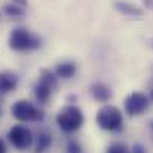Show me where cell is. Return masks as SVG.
<instances>
[{"label":"cell","mask_w":153,"mask_h":153,"mask_svg":"<svg viewBox=\"0 0 153 153\" xmlns=\"http://www.w3.org/2000/svg\"><path fill=\"white\" fill-rule=\"evenodd\" d=\"M0 153H6V146L1 140H0Z\"/></svg>","instance_id":"cell-19"},{"label":"cell","mask_w":153,"mask_h":153,"mask_svg":"<svg viewBox=\"0 0 153 153\" xmlns=\"http://www.w3.org/2000/svg\"><path fill=\"white\" fill-rule=\"evenodd\" d=\"M10 144L18 150H25L33 144V134L24 125H13L7 134Z\"/></svg>","instance_id":"cell-6"},{"label":"cell","mask_w":153,"mask_h":153,"mask_svg":"<svg viewBox=\"0 0 153 153\" xmlns=\"http://www.w3.org/2000/svg\"><path fill=\"white\" fill-rule=\"evenodd\" d=\"M149 108V98L143 92H132L125 100V111L129 116H140Z\"/></svg>","instance_id":"cell-7"},{"label":"cell","mask_w":153,"mask_h":153,"mask_svg":"<svg viewBox=\"0 0 153 153\" xmlns=\"http://www.w3.org/2000/svg\"><path fill=\"white\" fill-rule=\"evenodd\" d=\"M4 12H6V15H9V16H15V18H19V16H24V9H22V6H19V4H6L4 6Z\"/></svg>","instance_id":"cell-13"},{"label":"cell","mask_w":153,"mask_h":153,"mask_svg":"<svg viewBox=\"0 0 153 153\" xmlns=\"http://www.w3.org/2000/svg\"><path fill=\"white\" fill-rule=\"evenodd\" d=\"M150 98H152V101H153V88H152V91H150Z\"/></svg>","instance_id":"cell-20"},{"label":"cell","mask_w":153,"mask_h":153,"mask_svg":"<svg viewBox=\"0 0 153 153\" xmlns=\"http://www.w3.org/2000/svg\"><path fill=\"white\" fill-rule=\"evenodd\" d=\"M52 144V137L46 132H40L36 138V147L34 152L36 153H43L45 150H48Z\"/></svg>","instance_id":"cell-12"},{"label":"cell","mask_w":153,"mask_h":153,"mask_svg":"<svg viewBox=\"0 0 153 153\" xmlns=\"http://www.w3.org/2000/svg\"><path fill=\"white\" fill-rule=\"evenodd\" d=\"M55 88H56V77H55V74L52 71H49V70H42L39 82L34 86L36 100L39 102H42V104H45L49 100L52 91Z\"/></svg>","instance_id":"cell-5"},{"label":"cell","mask_w":153,"mask_h":153,"mask_svg":"<svg viewBox=\"0 0 153 153\" xmlns=\"http://www.w3.org/2000/svg\"><path fill=\"white\" fill-rule=\"evenodd\" d=\"M12 1H13L15 4H19V6H22V7H24V6H27V0H12Z\"/></svg>","instance_id":"cell-17"},{"label":"cell","mask_w":153,"mask_h":153,"mask_svg":"<svg viewBox=\"0 0 153 153\" xmlns=\"http://www.w3.org/2000/svg\"><path fill=\"white\" fill-rule=\"evenodd\" d=\"M131 153H147V150H146V147L143 144H134Z\"/></svg>","instance_id":"cell-16"},{"label":"cell","mask_w":153,"mask_h":153,"mask_svg":"<svg viewBox=\"0 0 153 153\" xmlns=\"http://www.w3.org/2000/svg\"><path fill=\"white\" fill-rule=\"evenodd\" d=\"M150 129H152V132H153V120L150 122Z\"/></svg>","instance_id":"cell-21"},{"label":"cell","mask_w":153,"mask_h":153,"mask_svg":"<svg viewBox=\"0 0 153 153\" xmlns=\"http://www.w3.org/2000/svg\"><path fill=\"white\" fill-rule=\"evenodd\" d=\"M56 123L65 134L76 132L83 125V113L76 105H65L56 114Z\"/></svg>","instance_id":"cell-1"},{"label":"cell","mask_w":153,"mask_h":153,"mask_svg":"<svg viewBox=\"0 0 153 153\" xmlns=\"http://www.w3.org/2000/svg\"><path fill=\"white\" fill-rule=\"evenodd\" d=\"M114 7L119 12H122L125 15H129V16H141L143 15V10L141 9H138L137 6H134V4H131L128 1H116L114 3Z\"/></svg>","instance_id":"cell-11"},{"label":"cell","mask_w":153,"mask_h":153,"mask_svg":"<svg viewBox=\"0 0 153 153\" xmlns=\"http://www.w3.org/2000/svg\"><path fill=\"white\" fill-rule=\"evenodd\" d=\"M9 46L16 52H25L37 49L40 46V39L31 34L27 28H15L9 36Z\"/></svg>","instance_id":"cell-3"},{"label":"cell","mask_w":153,"mask_h":153,"mask_svg":"<svg viewBox=\"0 0 153 153\" xmlns=\"http://www.w3.org/2000/svg\"><path fill=\"white\" fill-rule=\"evenodd\" d=\"M144 4H146V7L153 10V0H144Z\"/></svg>","instance_id":"cell-18"},{"label":"cell","mask_w":153,"mask_h":153,"mask_svg":"<svg viewBox=\"0 0 153 153\" xmlns=\"http://www.w3.org/2000/svg\"><path fill=\"white\" fill-rule=\"evenodd\" d=\"M67 153H82V146L77 140H70L67 144Z\"/></svg>","instance_id":"cell-15"},{"label":"cell","mask_w":153,"mask_h":153,"mask_svg":"<svg viewBox=\"0 0 153 153\" xmlns=\"http://www.w3.org/2000/svg\"><path fill=\"white\" fill-rule=\"evenodd\" d=\"M105 153H131V150L122 143H114V144H110L107 147Z\"/></svg>","instance_id":"cell-14"},{"label":"cell","mask_w":153,"mask_h":153,"mask_svg":"<svg viewBox=\"0 0 153 153\" xmlns=\"http://www.w3.org/2000/svg\"><path fill=\"white\" fill-rule=\"evenodd\" d=\"M76 74V64L74 62H70V61H65V62H61L56 65V76L61 77V79H70Z\"/></svg>","instance_id":"cell-10"},{"label":"cell","mask_w":153,"mask_h":153,"mask_svg":"<svg viewBox=\"0 0 153 153\" xmlns=\"http://www.w3.org/2000/svg\"><path fill=\"white\" fill-rule=\"evenodd\" d=\"M18 86V76L12 71L0 73V94H9Z\"/></svg>","instance_id":"cell-8"},{"label":"cell","mask_w":153,"mask_h":153,"mask_svg":"<svg viewBox=\"0 0 153 153\" xmlns=\"http://www.w3.org/2000/svg\"><path fill=\"white\" fill-rule=\"evenodd\" d=\"M12 116L21 122H42L45 114L40 108H37L34 104L28 100H19L16 101L12 108Z\"/></svg>","instance_id":"cell-4"},{"label":"cell","mask_w":153,"mask_h":153,"mask_svg":"<svg viewBox=\"0 0 153 153\" xmlns=\"http://www.w3.org/2000/svg\"><path fill=\"white\" fill-rule=\"evenodd\" d=\"M97 123L104 131L116 132L123 126L122 111L114 105H104L97 111Z\"/></svg>","instance_id":"cell-2"},{"label":"cell","mask_w":153,"mask_h":153,"mask_svg":"<svg viewBox=\"0 0 153 153\" xmlns=\"http://www.w3.org/2000/svg\"><path fill=\"white\" fill-rule=\"evenodd\" d=\"M91 94L92 97L100 102H107L111 98V91L108 86H105L104 83H95L91 88Z\"/></svg>","instance_id":"cell-9"}]
</instances>
